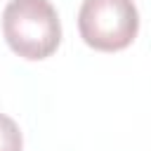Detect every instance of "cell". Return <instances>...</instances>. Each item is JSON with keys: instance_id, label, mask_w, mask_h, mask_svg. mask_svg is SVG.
Returning a JSON list of instances; mask_svg holds the SVG:
<instances>
[{"instance_id": "obj_1", "label": "cell", "mask_w": 151, "mask_h": 151, "mask_svg": "<svg viewBox=\"0 0 151 151\" xmlns=\"http://www.w3.org/2000/svg\"><path fill=\"white\" fill-rule=\"evenodd\" d=\"M2 33L12 52L38 61L61 42V24L50 0H9L2 12Z\"/></svg>"}, {"instance_id": "obj_2", "label": "cell", "mask_w": 151, "mask_h": 151, "mask_svg": "<svg viewBox=\"0 0 151 151\" xmlns=\"http://www.w3.org/2000/svg\"><path fill=\"white\" fill-rule=\"evenodd\" d=\"M80 38L99 52L125 50L139 28L132 0H83L78 12Z\"/></svg>"}, {"instance_id": "obj_3", "label": "cell", "mask_w": 151, "mask_h": 151, "mask_svg": "<svg viewBox=\"0 0 151 151\" xmlns=\"http://www.w3.org/2000/svg\"><path fill=\"white\" fill-rule=\"evenodd\" d=\"M21 132H19V125L0 113V151H21Z\"/></svg>"}]
</instances>
